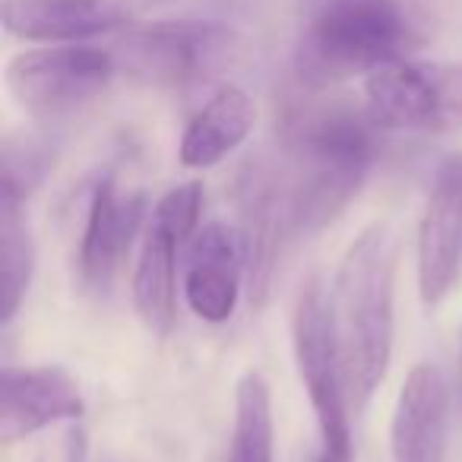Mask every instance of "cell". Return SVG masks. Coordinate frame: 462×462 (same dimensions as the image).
I'll return each mask as SVG.
<instances>
[{"label":"cell","mask_w":462,"mask_h":462,"mask_svg":"<svg viewBox=\"0 0 462 462\" xmlns=\"http://www.w3.org/2000/svg\"><path fill=\"white\" fill-rule=\"evenodd\" d=\"M298 14L295 77L308 89L371 77L421 45L399 0H298Z\"/></svg>","instance_id":"3957f363"},{"label":"cell","mask_w":462,"mask_h":462,"mask_svg":"<svg viewBox=\"0 0 462 462\" xmlns=\"http://www.w3.org/2000/svg\"><path fill=\"white\" fill-rule=\"evenodd\" d=\"M235 51V35L218 23L165 20L130 29L115 48L117 73L159 89H190L225 64Z\"/></svg>","instance_id":"5b68a950"},{"label":"cell","mask_w":462,"mask_h":462,"mask_svg":"<svg viewBox=\"0 0 462 462\" xmlns=\"http://www.w3.org/2000/svg\"><path fill=\"white\" fill-rule=\"evenodd\" d=\"M115 73L111 51L70 42L16 54L7 64V89L29 115L64 117L102 96Z\"/></svg>","instance_id":"52a82bcc"},{"label":"cell","mask_w":462,"mask_h":462,"mask_svg":"<svg viewBox=\"0 0 462 462\" xmlns=\"http://www.w3.org/2000/svg\"><path fill=\"white\" fill-rule=\"evenodd\" d=\"M336 333L355 409L371 402L393 361L396 336V241L374 222L348 245L333 285Z\"/></svg>","instance_id":"7a4b0ae2"},{"label":"cell","mask_w":462,"mask_h":462,"mask_svg":"<svg viewBox=\"0 0 462 462\" xmlns=\"http://www.w3.org/2000/svg\"><path fill=\"white\" fill-rule=\"evenodd\" d=\"M418 295L437 308L453 291L462 270V152L447 155L430 180L418 222Z\"/></svg>","instance_id":"ba28073f"},{"label":"cell","mask_w":462,"mask_h":462,"mask_svg":"<svg viewBox=\"0 0 462 462\" xmlns=\"http://www.w3.org/2000/svg\"><path fill=\"white\" fill-rule=\"evenodd\" d=\"M459 396H462V342H459Z\"/></svg>","instance_id":"ffe728a7"},{"label":"cell","mask_w":462,"mask_h":462,"mask_svg":"<svg viewBox=\"0 0 462 462\" xmlns=\"http://www.w3.org/2000/svg\"><path fill=\"white\" fill-rule=\"evenodd\" d=\"M365 105L380 130H459L462 60H393L367 77Z\"/></svg>","instance_id":"8992f818"},{"label":"cell","mask_w":462,"mask_h":462,"mask_svg":"<svg viewBox=\"0 0 462 462\" xmlns=\"http://www.w3.org/2000/svg\"><path fill=\"white\" fill-rule=\"evenodd\" d=\"M146 218V193H124L111 174L96 180L79 238V279L89 291H105L121 273Z\"/></svg>","instance_id":"8fae6325"},{"label":"cell","mask_w":462,"mask_h":462,"mask_svg":"<svg viewBox=\"0 0 462 462\" xmlns=\"http://www.w3.org/2000/svg\"><path fill=\"white\" fill-rule=\"evenodd\" d=\"M159 0H4L0 16L14 39L70 45L115 32Z\"/></svg>","instance_id":"7c38bea8"},{"label":"cell","mask_w":462,"mask_h":462,"mask_svg":"<svg viewBox=\"0 0 462 462\" xmlns=\"http://www.w3.org/2000/svg\"><path fill=\"white\" fill-rule=\"evenodd\" d=\"M317 462H352V453H333V449H320Z\"/></svg>","instance_id":"d6986e66"},{"label":"cell","mask_w":462,"mask_h":462,"mask_svg":"<svg viewBox=\"0 0 462 462\" xmlns=\"http://www.w3.org/2000/svg\"><path fill=\"white\" fill-rule=\"evenodd\" d=\"M247 279L245 231L225 222H209L187 245L184 301L203 323L231 320Z\"/></svg>","instance_id":"9c48e42d"},{"label":"cell","mask_w":462,"mask_h":462,"mask_svg":"<svg viewBox=\"0 0 462 462\" xmlns=\"http://www.w3.org/2000/svg\"><path fill=\"white\" fill-rule=\"evenodd\" d=\"M23 193L0 187V323L20 314L35 276V238Z\"/></svg>","instance_id":"2e32d148"},{"label":"cell","mask_w":462,"mask_h":462,"mask_svg":"<svg viewBox=\"0 0 462 462\" xmlns=\"http://www.w3.org/2000/svg\"><path fill=\"white\" fill-rule=\"evenodd\" d=\"M184 241L149 222L134 270V304L149 333L168 336L178 320V251Z\"/></svg>","instance_id":"9a60e30c"},{"label":"cell","mask_w":462,"mask_h":462,"mask_svg":"<svg viewBox=\"0 0 462 462\" xmlns=\"http://www.w3.org/2000/svg\"><path fill=\"white\" fill-rule=\"evenodd\" d=\"M380 127L371 111L352 102H320L285 117L291 174L285 180L289 235L308 238L342 216L358 197L374 159Z\"/></svg>","instance_id":"6da1fadb"},{"label":"cell","mask_w":462,"mask_h":462,"mask_svg":"<svg viewBox=\"0 0 462 462\" xmlns=\"http://www.w3.org/2000/svg\"><path fill=\"white\" fill-rule=\"evenodd\" d=\"M291 348L310 409L317 415L323 449L352 453V424H348V386L342 346L336 333L333 291L320 276L304 279L291 310Z\"/></svg>","instance_id":"277c9868"},{"label":"cell","mask_w":462,"mask_h":462,"mask_svg":"<svg viewBox=\"0 0 462 462\" xmlns=\"http://www.w3.org/2000/svg\"><path fill=\"white\" fill-rule=\"evenodd\" d=\"M447 380L440 367L421 361L409 371L393 409V462H447Z\"/></svg>","instance_id":"4fadbf2b"},{"label":"cell","mask_w":462,"mask_h":462,"mask_svg":"<svg viewBox=\"0 0 462 462\" xmlns=\"http://www.w3.org/2000/svg\"><path fill=\"white\" fill-rule=\"evenodd\" d=\"M203 203L206 193L199 180H187V184H178L165 193V197L155 203L152 218L149 222L162 225L174 235V238L184 241V247L190 245V238L199 231V216H203Z\"/></svg>","instance_id":"ac0fdd59"},{"label":"cell","mask_w":462,"mask_h":462,"mask_svg":"<svg viewBox=\"0 0 462 462\" xmlns=\"http://www.w3.org/2000/svg\"><path fill=\"white\" fill-rule=\"evenodd\" d=\"M228 462H273V399L257 371H247L235 390Z\"/></svg>","instance_id":"e0dca14e"},{"label":"cell","mask_w":462,"mask_h":462,"mask_svg":"<svg viewBox=\"0 0 462 462\" xmlns=\"http://www.w3.org/2000/svg\"><path fill=\"white\" fill-rule=\"evenodd\" d=\"M257 124V105L241 86H222L190 117L180 136L178 159L184 168H212L251 136Z\"/></svg>","instance_id":"5bb4252c"},{"label":"cell","mask_w":462,"mask_h":462,"mask_svg":"<svg viewBox=\"0 0 462 462\" xmlns=\"http://www.w3.org/2000/svg\"><path fill=\"white\" fill-rule=\"evenodd\" d=\"M86 399L70 371L35 365L0 371V440L16 443L58 421H79Z\"/></svg>","instance_id":"30bf717a"}]
</instances>
